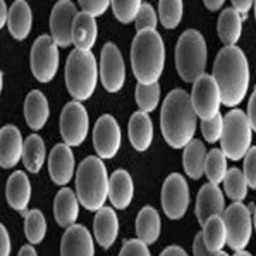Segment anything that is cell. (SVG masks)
<instances>
[{
	"label": "cell",
	"instance_id": "8fae6325",
	"mask_svg": "<svg viewBox=\"0 0 256 256\" xmlns=\"http://www.w3.org/2000/svg\"><path fill=\"white\" fill-rule=\"evenodd\" d=\"M190 96L194 112L201 120H210L220 114L221 91L212 75H201L192 85Z\"/></svg>",
	"mask_w": 256,
	"mask_h": 256
},
{
	"label": "cell",
	"instance_id": "6da1fadb",
	"mask_svg": "<svg viewBox=\"0 0 256 256\" xmlns=\"http://www.w3.org/2000/svg\"><path fill=\"white\" fill-rule=\"evenodd\" d=\"M160 128L166 143L173 149H182L192 140L197 115L191 96L184 90H173L166 96L160 114Z\"/></svg>",
	"mask_w": 256,
	"mask_h": 256
},
{
	"label": "cell",
	"instance_id": "bcb514c9",
	"mask_svg": "<svg viewBox=\"0 0 256 256\" xmlns=\"http://www.w3.org/2000/svg\"><path fill=\"white\" fill-rule=\"evenodd\" d=\"M12 250V244H10V236L4 225L0 226V256H10Z\"/></svg>",
	"mask_w": 256,
	"mask_h": 256
},
{
	"label": "cell",
	"instance_id": "e0dca14e",
	"mask_svg": "<svg viewBox=\"0 0 256 256\" xmlns=\"http://www.w3.org/2000/svg\"><path fill=\"white\" fill-rule=\"evenodd\" d=\"M75 170L72 150L66 143L56 144L48 157V173L57 186H66L71 182Z\"/></svg>",
	"mask_w": 256,
	"mask_h": 256
},
{
	"label": "cell",
	"instance_id": "7c38bea8",
	"mask_svg": "<svg viewBox=\"0 0 256 256\" xmlns=\"http://www.w3.org/2000/svg\"><path fill=\"white\" fill-rule=\"evenodd\" d=\"M190 206L188 184L182 174L173 173L166 178L162 188V206L170 220L182 218Z\"/></svg>",
	"mask_w": 256,
	"mask_h": 256
},
{
	"label": "cell",
	"instance_id": "681fc988",
	"mask_svg": "<svg viewBox=\"0 0 256 256\" xmlns=\"http://www.w3.org/2000/svg\"><path fill=\"white\" fill-rule=\"evenodd\" d=\"M6 22H8V12L6 8V3L2 0L0 2V27L6 24Z\"/></svg>",
	"mask_w": 256,
	"mask_h": 256
},
{
	"label": "cell",
	"instance_id": "836d02e7",
	"mask_svg": "<svg viewBox=\"0 0 256 256\" xmlns=\"http://www.w3.org/2000/svg\"><path fill=\"white\" fill-rule=\"evenodd\" d=\"M226 173H228V164L222 150L212 149L210 153H206V176L210 182L215 186L221 184L225 180Z\"/></svg>",
	"mask_w": 256,
	"mask_h": 256
},
{
	"label": "cell",
	"instance_id": "ba28073f",
	"mask_svg": "<svg viewBox=\"0 0 256 256\" xmlns=\"http://www.w3.org/2000/svg\"><path fill=\"white\" fill-rule=\"evenodd\" d=\"M226 230V245L235 250H245L252 235L250 211L242 202H232L222 215Z\"/></svg>",
	"mask_w": 256,
	"mask_h": 256
},
{
	"label": "cell",
	"instance_id": "9c48e42d",
	"mask_svg": "<svg viewBox=\"0 0 256 256\" xmlns=\"http://www.w3.org/2000/svg\"><path fill=\"white\" fill-rule=\"evenodd\" d=\"M58 46L51 36H40L32 47L30 66L34 78L42 84L50 82L58 71Z\"/></svg>",
	"mask_w": 256,
	"mask_h": 256
},
{
	"label": "cell",
	"instance_id": "74e56055",
	"mask_svg": "<svg viewBox=\"0 0 256 256\" xmlns=\"http://www.w3.org/2000/svg\"><path fill=\"white\" fill-rule=\"evenodd\" d=\"M112 10L115 17L124 24L132 23L133 20H136L138 13L140 10L142 2L139 0H115L112 2Z\"/></svg>",
	"mask_w": 256,
	"mask_h": 256
},
{
	"label": "cell",
	"instance_id": "e575fe53",
	"mask_svg": "<svg viewBox=\"0 0 256 256\" xmlns=\"http://www.w3.org/2000/svg\"><path fill=\"white\" fill-rule=\"evenodd\" d=\"M47 232L46 216L40 210H32L26 214L24 218V234L27 240L32 245L40 244Z\"/></svg>",
	"mask_w": 256,
	"mask_h": 256
},
{
	"label": "cell",
	"instance_id": "3957f363",
	"mask_svg": "<svg viewBox=\"0 0 256 256\" xmlns=\"http://www.w3.org/2000/svg\"><path fill=\"white\" fill-rule=\"evenodd\" d=\"M130 61L139 84H157L163 72L166 50L162 36L156 30H146L134 36L130 48Z\"/></svg>",
	"mask_w": 256,
	"mask_h": 256
},
{
	"label": "cell",
	"instance_id": "4dcf8cb0",
	"mask_svg": "<svg viewBox=\"0 0 256 256\" xmlns=\"http://www.w3.org/2000/svg\"><path fill=\"white\" fill-rule=\"evenodd\" d=\"M23 164L30 173L37 174L46 160V144L38 134H30L24 142Z\"/></svg>",
	"mask_w": 256,
	"mask_h": 256
},
{
	"label": "cell",
	"instance_id": "db71d44e",
	"mask_svg": "<svg viewBox=\"0 0 256 256\" xmlns=\"http://www.w3.org/2000/svg\"><path fill=\"white\" fill-rule=\"evenodd\" d=\"M214 256H230L226 252H224V250H221V252H218V254H215Z\"/></svg>",
	"mask_w": 256,
	"mask_h": 256
},
{
	"label": "cell",
	"instance_id": "83f0119b",
	"mask_svg": "<svg viewBox=\"0 0 256 256\" xmlns=\"http://www.w3.org/2000/svg\"><path fill=\"white\" fill-rule=\"evenodd\" d=\"M160 230H162V221L158 212L153 206H143L136 218L138 240L146 245H152L158 240Z\"/></svg>",
	"mask_w": 256,
	"mask_h": 256
},
{
	"label": "cell",
	"instance_id": "c3c4849f",
	"mask_svg": "<svg viewBox=\"0 0 256 256\" xmlns=\"http://www.w3.org/2000/svg\"><path fill=\"white\" fill-rule=\"evenodd\" d=\"M160 256H188L186 254V250L180 246H177V245H173V246H168V248H166L163 252H162V255Z\"/></svg>",
	"mask_w": 256,
	"mask_h": 256
},
{
	"label": "cell",
	"instance_id": "8992f818",
	"mask_svg": "<svg viewBox=\"0 0 256 256\" xmlns=\"http://www.w3.org/2000/svg\"><path fill=\"white\" fill-rule=\"evenodd\" d=\"M176 68L186 82H196L206 66V44L198 30H186L176 46Z\"/></svg>",
	"mask_w": 256,
	"mask_h": 256
},
{
	"label": "cell",
	"instance_id": "b9f144b4",
	"mask_svg": "<svg viewBox=\"0 0 256 256\" xmlns=\"http://www.w3.org/2000/svg\"><path fill=\"white\" fill-rule=\"evenodd\" d=\"M112 4V2L108 0H80V6L82 8L84 13H88L92 17H98L104 14Z\"/></svg>",
	"mask_w": 256,
	"mask_h": 256
},
{
	"label": "cell",
	"instance_id": "d6986e66",
	"mask_svg": "<svg viewBox=\"0 0 256 256\" xmlns=\"http://www.w3.org/2000/svg\"><path fill=\"white\" fill-rule=\"evenodd\" d=\"M24 142L22 133L13 124L3 126L0 130V164L3 168H12L23 157Z\"/></svg>",
	"mask_w": 256,
	"mask_h": 256
},
{
	"label": "cell",
	"instance_id": "9a60e30c",
	"mask_svg": "<svg viewBox=\"0 0 256 256\" xmlns=\"http://www.w3.org/2000/svg\"><path fill=\"white\" fill-rule=\"evenodd\" d=\"M124 62L119 48L106 42L100 51V81L110 94L120 91L124 84Z\"/></svg>",
	"mask_w": 256,
	"mask_h": 256
},
{
	"label": "cell",
	"instance_id": "11a10c76",
	"mask_svg": "<svg viewBox=\"0 0 256 256\" xmlns=\"http://www.w3.org/2000/svg\"><path fill=\"white\" fill-rule=\"evenodd\" d=\"M254 225H255V230H256V208H255V214H254Z\"/></svg>",
	"mask_w": 256,
	"mask_h": 256
},
{
	"label": "cell",
	"instance_id": "f1b7e54d",
	"mask_svg": "<svg viewBox=\"0 0 256 256\" xmlns=\"http://www.w3.org/2000/svg\"><path fill=\"white\" fill-rule=\"evenodd\" d=\"M206 150L204 143L198 139L192 140L184 148L182 153V167L186 174L192 180H198L206 174Z\"/></svg>",
	"mask_w": 256,
	"mask_h": 256
},
{
	"label": "cell",
	"instance_id": "f5cc1de1",
	"mask_svg": "<svg viewBox=\"0 0 256 256\" xmlns=\"http://www.w3.org/2000/svg\"><path fill=\"white\" fill-rule=\"evenodd\" d=\"M234 256H252V255H250L249 252H246V250H240V252H235Z\"/></svg>",
	"mask_w": 256,
	"mask_h": 256
},
{
	"label": "cell",
	"instance_id": "4316f807",
	"mask_svg": "<svg viewBox=\"0 0 256 256\" xmlns=\"http://www.w3.org/2000/svg\"><path fill=\"white\" fill-rule=\"evenodd\" d=\"M48 115L50 109L44 94L37 90L30 92L24 100V116L27 124L33 130H40L47 124Z\"/></svg>",
	"mask_w": 256,
	"mask_h": 256
},
{
	"label": "cell",
	"instance_id": "1f68e13d",
	"mask_svg": "<svg viewBox=\"0 0 256 256\" xmlns=\"http://www.w3.org/2000/svg\"><path fill=\"white\" fill-rule=\"evenodd\" d=\"M202 228H204L202 235H204L206 248L214 255L221 252L224 246L226 245V230H225L222 216H214L208 220Z\"/></svg>",
	"mask_w": 256,
	"mask_h": 256
},
{
	"label": "cell",
	"instance_id": "d590c367",
	"mask_svg": "<svg viewBox=\"0 0 256 256\" xmlns=\"http://www.w3.org/2000/svg\"><path fill=\"white\" fill-rule=\"evenodd\" d=\"M158 16L164 28H176L182 18V0H162L158 3Z\"/></svg>",
	"mask_w": 256,
	"mask_h": 256
},
{
	"label": "cell",
	"instance_id": "816d5d0a",
	"mask_svg": "<svg viewBox=\"0 0 256 256\" xmlns=\"http://www.w3.org/2000/svg\"><path fill=\"white\" fill-rule=\"evenodd\" d=\"M17 256H37V252H36V249L32 245H24L23 248L20 249V252H18Z\"/></svg>",
	"mask_w": 256,
	"mask_h": 256
},
{
	"label": "cell",
	"instance_id": "5b68a950",
	"mask_svg": "<svg viewBox=\"0 0 256 256\" xmlns=\"http://www.w3.org/2000/svg\"><path fill=\"white\" fill-rule=\"evenodd\" d=\"M98 82L96 60L91 51L75 48L68 58L66 66V85L75 100H86L91 98Z\"/></svg>",
	"mask_w": 256,
	"mask_h": 256
},
{
	"label": "cell",
	"instance_id": "8d00e7d4",
	"mask_svg": "<svg viewBox=\"0 0 256 256\" xmlns=\"http://www.w3.org/2000/svg\"><path fill=\"white\" fill-rule=\"evenodd\" d=\"M134 95H136V102L142 112L144 114L153 112L160 100V85L158 84H153V85L138 84Z\"/></svg>",
	"mask_w": 256,
	"mask_h": 256
},
{
	"label": "cell",
	"instance_id": "f546056e",
	"mask_svg": "<svg viewBox=\"0 0 256 256\" xmlns=\"http://www.w3.org/2000/svg\"><path fill=\"white\" fill-rule=\"evenodd\" d=\"M218 36L225 47L235 46L242 34V17L232 8H224L218 18Z\"/></svg>",
	"mask_w": 256,
	"mask_h": 256
},
{
	"label": "cell",
	"instance_id": "7bdbcfd3",
	"mask_svg": "<svg viewBox=\"0 0 256 256\" xmlns=\"http://www.w3.org/2000/svg\"><path fill=\"white\" fill-rule=\"evenodd\" d=\"M119 256H150L148 245L139 240H130L124 242Z\"/></svg>",
	"mask_w": 256,
	"mask_h": 256
},
{
	"label": "cell",
	"instance_id": "5bb4252c",
	"mask_svg": "<svg viewBox=\"0 0 256 256\" xmlns=\"http://www.w3.org/2000/svg\"><path fill=\"white\" fill-rule=\"evenodd\" d=\"M78 16L76 8L70 0H60L50 14V32L58 47H70L72 44V28Z\"/></svg>",
	"mask_w": 256,
	"mask_h": 256
},
{
	"label": "cell",
	"instance_id": "ac0fdd59",
	"mask_svg": "<svg viewBox=\"0 0 256 256\" xmlns=\"http://www.w3.org/2000/svg\"><path fill=\"white\" fill-rule=\"evenodd\" d=\"M95 248L90 231L84 225L66 228L61 240V256H94Z\"/></svg>",
	"mask_w": 256,
	"mask_h": 256
},
{
	"label": "cell",
	"instance_id": "30bf717a",
	"mask_svg": "<svg viewBox=\"0 0 256 256\" xmlns=\"http://www.w3.org/2000/svg\"><path fill=\"white\" fill-rule=\"evenodd\" d=\"M88 128L90 116L82 104L78 100L68 102L61 112L60 119V130L64 143L70 148L82 144L88 134Z\"/></svg>",
	"mask_w": 256,
	"mask_h": 256
},
{
	"label": "cell",
	"instance_id": "ffe728a7",
	"mask_svg": "<svg viewBox=\"0 0 256 256\" xmlns=\"http://www.w3.org/2000/svg\"><path fill=\"white\" fill-rule=\"evenodd\" d=\"M94 234L95 240L104 249H109L115 244L119 234V221L112 208L104 206L96 212L94 218Z\"/></svg>",
	"mask_w": 256,
	"mask_h": 256
},
{
	"label": "cell",
	"instance_id": "60d3db41",
	"mask_svg": "<svg viewBox=\"0 0 256 256\" xmlns=\"http://www.w3.org/2000/svg\"><path fill=\"white\" fill-rule=\"evenodd\" d=\"M244 176L249 188L256 190V146L250 148L244 162Z\"/></svg>",
	"mask_w": 256,
	"mask_h": 256
},
{
	"label": "cell",
	"instance_id": "7dc6e473",
	"mask_svg": "<svg viewBox=\"0 0 256 256\" xmlns=\"http://www.w3.org/2000/svg\"><path fill=\"white\" fill-rule=\"evenodd\" d=\"M248 120L252 130L256 132V90L252 92L250 98H249V104H248Z\"/></svg>",
	"mask_w": 256,
	"mask_h": 256
},
{
	"label": "cell",
	"instance_id": "9f6ffc18",
	"mask_svg": "<svg viewBox=\"0 0 256 256\" xmlns=\"http://www.w3.org/2000/svg\"><path fill=\"white\" fill-rule=\"evenodd\" d=\"M254 8H255V18H256V2L254 3Z\"/></svg>",
	"mask_w": 256,
	"mask_h": 256
},
{
	"label": "cell",
	"instance_id": "4fadbf2b",
	"mask_svg": "<svg viewBox=\"0 0 256 256\" xmlns=\"http://www.w3.org/2000/svg\"><path fill=\"white\" fill-rule=\"evenodd\" d=\"M92 140L100 158H112L118 154L122 143V132L114 116L102 115L96 120Z\"/></svg>",
	"mask_w": 256,
	"mask_h": 256
},
{
	"label": "cell",
	"instance_id": "ee69618b",
	"mask_svg": "<svg viewBox=\"0 0 256 256\" xmlns=\"http://www.w3.org/2000/svg\"><path fill=\"white\" fill-rule=\"evenodd\" d=\"M192 252H194V256H214V254H211V250L206 248L202 232L196 235L194 244H192Z\"/></svg>",
	"mask_w": 256,
	"mask_h": 256
},
{
	"label": "cell",
	"instance_id": "603a6c76",
	"mask_svg": "<svg viewBox=\"0 0 256 256\" xmlns=\"http://www.w3.org/2000/svg\"><path fill=\"white\" fill-rule=\"evenodd\" d=\"M128 133H129V140L134 150L144 152L149 149L153 142V124L150 116L142 110L134 112L130 116Z\"/></svg>",
	"mask_w": 256,
	"mask_h": 256
},
{
	"label": "cell",
	"instance_id": "f907efd6",
	"mask_svg": "<svg viewBox=\"0 0 256 256\" xmlns=\"http://www.w3.org/2000/svg\"><path fill=\"white\" fill-rule=\"evenodd\" d=\"M204 4H206L208 10L216 12V10H220L224 6V0H206Z\"/></svg>",
	"mask_w": 256,
	"mask_h": 256
},
{
	"label": "cell",
	"instance_id": "52a82bcc",
	"mask_svg": "<svg viewBox=\"0 0 256 256\" xmlns=\"http://www.w3.org/2000/svg\"><path fill=\"white\" fill-rule=\"evenodd\" d=\"M252 128L248 116L240 109H232L224 118L221 150L226 158L238 162L246 156L252 143Z\"/></svg>",
	"mask_w": 256,
	"mask_h": 256
},
{
	"label": "cell",
	"instance_id": "484cf974",
	"mask_svg": "<svg viewBox=\"0 0 256 256\" xmlns=\"http://www.w3.org/2000/svg\"><path fill=\"white\" fill-rule=\"evenodd\" d=\"M98 38V26L95 17L88 13H78L72 28V44L75 48L81 51H91Z\"/></svg>",
	"mask_w": 256,
	"mask_h": 256
},
{
	"label": "cell",
	"instance_id": "277c9868",
	"mask_svg": "<svg viewBox=\"0 0 256 256\" xmlns=\"http://www.w3.org/2000/svg\"><path fill=\"white\" fill-rule=\"evenodd\" d=\"M76 197L88 211H100L109 196L106 167L100 157L84 158L76 170Z\"/></svg>",
	"mask_w": 256,
	"mask_h": 256
},
{
	"label": "cell",
	"instance_id": "d6a6232c",
	"mask_svg": "<svg viewBox=\"0 0 256 256\" xmlns=\"http://www.w3.org/2000/svg\"><path fill=\"white\" fill-rule=\"evenodd\" d=\"M225 192L234 202H242L248 196V182L240 168H230L224 180Z\"/></svg>",
	"mask_w": 256,
	"mask_h": 256
},
{
	"label": "cell",
	"instance_id": "7402d4cb",
	"mask_svg": "<svg viewBox=\"0 0 256 256\" xmlns=\"http://www.w3.org/2000/svg\"><path fill=\"white\" fill-rule=\"evenodd\" d=\"M6 198L8 206L16 211H24L32 198V184L24 172H14L6 184Z\"/></svg>",
	"mask_w": 256,
	"mask_h": 256
},
{
	"label": "cell",
	"instance_id": "cb8c5ba5",
	"mask_svg": "<svg viewBox=\"0 0 256 256\" xmlns=\"http://www.w3.org/2000/svg\"><path fill=\"white\" fill-rule=\"evenodd\" d=\"M109 200L116 210H124L133 200V180L126 170H116L109 178Z\"/></svg>",
	"mask_w": 256,
	"mask_h": 256
},
{
	"label": "cell",
	"instance_id": "44dd1931",
	"mask_svg": "<svg viewBox=\"0 0 256 256\" xmlns=\"http://www.w3.org/2000/svg\"><path fill=\"white\" fill-rule=\"evenodd\" d=\"M78 197L71 188H61L54 200V218L60 226L70 228L76 222L80 214Z\"/></svg>",
	"mask_w": 256,
	"mask_h": 256
},
{
	"label": "cell",
	"instance_id": "d4e9b609",
	"mask_svg": "<svg viewBox=\"0 0 256 256\" xmlns=\"http://www.w3.org/2000/svg\"><path fill=\"white\" fill-rule=\"evenodd\" d=\"M8 32L18 40L23 42L32 32L33 14L32 8L24 0H16L8 8Z\"/></svg>",
	"mask_w": 256,
	"mask_h": 256
},
{
	"label": "cell",
	"instance_id": "f6af8a7d",
	"mask_svg": "<svg viewBox=\"0 0 256 256\" xmlns=\"http://www.w3.org/2000/svg\"><path fill=\"white\" fill-rule=\"evenodd\" d=\"M254 6V2L250 0H232V8L242 17V20H246L248 12Z\"/></svg>",
	"mask_w": 256,
	"mask_h": 256
},
{
	"label": "cell",
	"instance_id": "f35d334b",
	"mask_svg": "<svg viewBox=\"0 0 256 256\" xmlns=\"http://www.w3.org/2000/svg\"><path fill=\"white\" fill-rule=\"evenodd\" d=\"M201 130L202 136L208 143H216L221 140V136L224 132V118L221 114L210 119V120H202L201 122Z\"/></svg>",
	"mask_w": 256,
	"mask_h": 256
},
{
	"label": "cell",
	"instance_id": "7a4b0ae2",
	"mask_svg": "<svg viewBox=\"0 0 256 256\" xmlns=\"http://www.w3.org/2000/svg\"><path fill=\"white\" fill-rule=\"evenodd\" d=\"M215 82L221 91V102L228 108L240 105L249 88V66L240 47H224L214 62Z\"/></svg>",
	"mask_w": 256,
	"mask_h": 256
},
{
	"label": "cell",
	"instance_id": "ab89813d",
	"mask_svg": "<svg viewBox=\"0 0 256 256\" xmlns=\"http://www.w3.org/2000/svg\"><path fill=\"white\" fill-rule=\"evenodd\" d=\"M138 33L146 32V30H156L157 16L154 8L150 6L149 3H142L140 10L138 13V17L134 20Z\"/></svg>",
	"mask_w": 256,
	"mask_h": 256
},
{
	"label": "cell",
	"instance_id": "2e32d148",
	"mask_svg": "<svg viewBox=\"0 0 256 256\" xmlns=\"http://www.w3.org/2000/svg\"><path fill=\"white\" fill-rule=\"evenodd\" d=\"M225 212V198L221 188L215 184L206 182L197 194L196 216L200 225H206L208 220L214 216H222Z\"/></svg>",
	"mask_w": 256,
	"mask_h": 256
}]
</instances>
